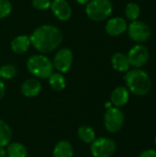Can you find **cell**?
Masks as SVG:
<instances>
[{
    "label": "cell",
    "mask_w": 156,
    "mask_h": 157,
    "mask_svg": "<svg viewBox=\"0 0 156 157\" xmlns=\"http://www.w3.org/2000/svg\"><path fill=\"white\" fill-rule=\"evenodd\" d=\"M30 39L27 35H20L11 41V49L17 54L26 52L30 46Z\"/></svg>",
    "instance_id": "cell-15"
},
{
    "label": "cell",
    "mask_w": 156,
    "mask_h": 157,
    "mask_svg": "<svg viewBox=\"0 0 156 157\" xmlns=\"http://www.w3.org/2000/svg\"><path fill=\"white\" fill-rule=\"evenodd\" d=\"M74 154L72 144L66 140L59 141L52 150V157H74Z\"/></svg>",
    "instance_id": "cell-14"
},
{
    "label": "cell",
    "mask_w": 156,
    "mask_h": 157,
    "mask_svg": "<svg viewBox=\"0 0 156 157\" xmlns=\"http://www.w3.org/2000/svg\"><path fill=\"white\" fill-rule=\"evenodd\" d=\"M5 93H6V86H5L4 82H3L2 79L0 78V100L4 98Z\"/></svg>",
    "instance_id": "cell-26"
},
{
    "label": "cell",
    "mask_w": 156,
    "mask_h": 157,
    "mask_svg": "<svg viewBox=\"0 0 156 157\" xmlns=\"http://www.w3.org/2000/svg\"><path fill=\"white\" fill-rule=\"evenodd\" d=\"M154 144H155V146H156V135H155V138H154Z\"/></svg>",
    "instance_id": "cell-29"
},
{
    "label": "cell",
    "mask_w": 156,
    "mask_h": 157,
    "mask_svg": "<svg viewBox=\"0 0 156 157\" xmlns=\"http://www.w3.org/2000/svg\"><path fill=\"white\" fill-rule=\"evenodd\" d=\"M140 14H141V8L137 3L131 2V3L127 4V6L125 7V15L129 20H131V21L137 20L138 17H140Z\"/></svg>",
    "instance_id": "cell-21"
},
{
    "label": "cell",
    "mask_w": 156,
    "mask_h": 157,
    "mask_svg": "<svg viewBox=\"0 0 156 157\" xmlns=\"http://www.w3.org/2000/svg\"><path fill=\"white\" fill-rule=\"evenodd\" d=\"M0 157H7L5 147H0Z\"/></svg>",
    "instance_id": "cell-27"
},
{
    "label": "cell",
    "mask_w": 156,
    "mask_h": 157,
    "mask_svg": "<svg viewBox=\"0 0 156 157\" xmlns=\"http://www.w3.org/2000/svg\"><path fill=\"white\" fill-rule=\"evenodd\" d=\"M127 31L129 37L137 43H143L147 41L152 35L150 27L146 23L138 19L131 21L130 25H128Z\"/></svg>",
    "instance_id": "cell-7"
},
{
    "label": "cell",
    "mask_w": 156,
    "mask_h": 157,
    "mask_svg": "<svg viewBox=\"0 0 156 157\" xmlns=\"http://www.w3.org/2000/svg\"><path fill=\"white\" fill-rule=\"evenodd\" d=\"M112 11L113 6L110 0H90L86 6V16L96 22L107 19Z\"/></svg>",
    "instance_id": "cell-4"
},
{
    "label": "cell",
    "mask_w": 156,
    "mask_h": 157,
    "mask_svg": "<svg viewBox=\"0 0 156 157\" xmlns=\"http://www.w3.org/2000/svg\"><path fill=\"white\" fill-rule=\"evenodd\" d=\"M12 140L10 126L3 120H0V147H6Z\"/></svg>",
    "instance_id": "cell-20"
},
{
    "label": "cell",
    "mask_w": 156,
    "mask_h": 157,
    "mask_svg": "<svg viewBox=\"0 0 156 157\" xmlns=\"http://www.w3.org/2000/svg\"><path fill=\"white\" fill-rule=\"evenodd\" d=\"M12 10V5L8 0H0V19L7 17Z\"/></svg>",
    "instance_id": "cell-23"
},
{
    "label": "cell",
    "mask_w": 156,
    "mask_h": 157,
    "mask_svg": "<svg viewBox=\"0 0 156 157\" xmlns=\"http://www.w3.org/2000/svg\"><path fill=\"white\" fill-rule=\"evenodd\" d=\"M116 150V143L110 138H96L90 144V152L93 157H112Z\"/></svg>",
    "instance_id": "cell-5"
},
{
    "label": "cell",
    "mask_w": 156,
    "mask_h": 157,
    "mask_svg": "<svg viewBox=\"0 0 156 157\" xmlns=\"http://www.w3.org/2000/svg\"><path fill=\"white\" fill-rule=\"evenodd\" d=\"M127 28H128L127 21L120 17H116L110 18L107 22L105 29L109 36L117 37L123 34L127 30Z\"/></svg>",
    "instance_id": "cell-11"
},
{
    "label": "cell",
    "mask_w": 156,
    "mask_h": 157,
    "mask_svg": "<svg viewBox=\"0 0 156 157\" xmlns=\"http://www.w3.org/2000/svg\"><path fill=\"white\" fill-rule=\"evenodd\" d=\"M124 121L125 117L120 108L110 107L107 109L104 115V126L108 132L116 133L120 132L124 125Z\"/></svg>",
    "instance_id": "cell-6"
},
{
    "label": "cell",
    "mask_w": 156,
    "mask_h": 157,
    "mask_svg": "<svg viewBox=\"0 0 156 157\" xmlns=\"http://www.w3.org/2000/svg\"><path fill=\"white\" fill-rule=\"evenodd\" d=\"M48 78H49V85L52 88V90L60 92L65 88L66 80L62 73H52Z\"/></svg>",
    "instance_id": "cell-19"
},
{
    "label": "cell",
    "mask_w": 156,
    "mask_h": 157,
    "mask_svg": "<svg viewBox=\"0 0 156 157\" xmlns=\"http://www.w3.org/2000/svg\"><path fill=\"white\" fill-rule=\"evenodd\" d=\"M53 68L59 73H67L73 64V52L68 48L60 49L53 58Z\"/></svg>",
    "instance_id": "cell-9"
},
{
    "label": "cell",
    "mask_w": 156,
    "mask_h": 157,
    "mask_svg": "<svg viewBox=\"0 0 156 157\" xmlns=\"http://www.w3.org/2000/svg\"><path fill=\"white\" fill-rule=\"evenodd\" d=\"M29 39L30 43L37 51L41 53H49L59 47L63 36L56 27L42 25L32 32Z\"/></svg>",
    "instance_id": "cell-1"
},
{
    "label": "cell",
    "mask_w": 156,
    "mask_h": 157,
    "mask_svg": "<svg viewBox=\"0 0 156 157\" xmlns=\"http://www.w3.org/2000/svg\"><path fill=\"white\" fill-rule=\"evenodd\" d=\"M51 0H32V6L38 10H46L51 7Z\"/></svg>",
    "instance_id": "cell-24"
},
{
    "label": "cell",
    "mask_w": 156,
    "mask_h": 157,
    "mask_svg": "<svg viewBox=\"0 0 156 157\" xmlns=\"http://www.w3.org/2000/svg\"><path fill=\"white\" fill-rule=\"evenodd\" d=\"M139 157H156V150L147 149V150L142 152Z\"/></svg>",
    "instance_id": "cell-25"
},
{
    "label": "cell",
    "mask_w": 156,
    "mask_h": 157,
    "mask_svg": "<svg viewBox=\"0 0 156 157\" xmlns=\"http://www.w3.org/2000/svg\"><path fill=\"white\" fill-rule=\"evenodd\" d=\"M51 8L54 16L62 21L68 20L72 16V8L66 0H52Z\"/></svg>",
    "instance_id": "cell-10"
},
{
    "label": "cell",
    "mask_w": 156,
    "mask_h": 157,
    "mask_svg": "<svg viewBox=\"0 0 156 157\" xmlns=\"http://www.w3.org/2000/svg\"><path fill=\"white\" fill-rule=\"evenodd\" d=\"M75 1L80 5H86L89 2V0H75Z\"/></svg>",
    "instance_id": "cell-28"
},
{
    "label": "cell",
    "mask_w": 156,
    "mask_h": 157,
    "mask_svg": "<svg viewBox=\"0 0 156 157\" xmlns=\"http://www.w3.org/2000/svg\"><path fill=\"white\" fill-rule=\"evenodd\" d=\"M112 67L120 73H126L130 69V63L126 54L122 52H116L111 58Z\"/></svg>",
    "instance_id": "cell-16"
},
{
    "label": "cell",
    "mask_w": 156,
    "mask_h": 157,
    "mask_svg": "<svg viewBox=\"0 0 156 157\" xmlns=\"http://www.w3.org/2000/svg\"><path fill=\"white\" fill-rule=\"evenodd\" d=\"M127 57L130 65L135 68H142L148 63L150 52L146 46L143 44H136L129 51Z\"/></svg>",
    "instance_id": "cell-8"
},
{
    "label": "cell",
    "mask_w": 156,
    "mask_h": 157,
    "mask_svg": "<svg viewBox=\"0 0 156 157\" xmlns=\"http://www.w3.org/2000/svg\"><path fill=\"white\" fill-rule=\"evenodd\" d=\"M130 99V91L125 86H118L116 87L110 96V102L113 107L122 108L124 107Z\"/></svg>",
    "instance_id": "cell-12"
},
{
    "label": "cell",
    "mask_w": 156,
    "mask_h": 157,
    "mask_svg": "<svg viewBox=\"0 0 156 157\" xmlns=\"http://www.w3.org/2000/svg\"><path fill=\"white\" fill-rule=\"evenodd\" d=\"M29 72L38 78H48L53 73L52 62L42 54L30 56L27 61Z\"/></svg>",
    "instance_id": "cell-3"
},
{
    "label": "cell",
    "mask_w": 156,
    "mask_h": 157,
    "mask_svg": "<svg viewBox=\"0 0 156 157\" xmlns=\"http://www.w3.org/2000/svg\"><path fill=\"white\" fill-rule=\"evenodd\" d=\"M17 75V69L12 64H5L0 67V78L1 79H12Z\"/></svg>",
    "instance_id": "cell-22"
},
{
    "label": "cell",
    "mask_w": 156,
    "mask_h": 157,
    "mask_svg": "<svg viewBox=\"0 0 156 157\" xmlns=\"http://www.w3.org/2000/svg\"><path fill=\"white\" fill-rule=\"evenodd\" d=\"M20 90L26 98H35L41 91V84L38 79L29 78L21 85Z\"/></svg>",
    "instance_id": "cell-13"
},
{
    "label": "cell",
    "mask_w": 156,
    "mask_h": 157,
    "mask_svg": "<svg viewBox=\"0 0 156 157\" xmlns=\"http://www.w3.org/2000/svg\"><path fill=\"white\" fill-rule=\"evenodd\" d=\"M77 136L80 141L87 144H90L97 138L95 130L88 125L80 126L77 130Z\"/></svg>",
    "instance_id": "cell-18"
},
{
    "label": "cell",
    "mask_w": 156,
    "mask_h": 157,
    "mask_svg": "<svg viewBox=\"0 0 156 157\" xmlns=\"http://www.w3.org/2000/svg\"><path fill=\"white\" fill-rule=\"evenodd\" d=\"M124 80L128 90L138 97L147 95L152 88V80L150 75L141 68L127 71Z\"/></svg>",
    "instance_id": "cell-2"
},
{
    "label": "cell",
    "mask_w": 156,
    "mask_h": 157,
    "mask_svg": "<svg viewBox=\"0 0 156 157\" xmlns=\"http://www.w3.org/2000/svg\"><path fill=\"white\" fill-rule=\"evenodd\" d=\"M6 155L7 157H27L28 150L26 146L18 142H11L6 146Z\"/></svg>",
    "instance_id": "cell-17"
}]
</instances>
